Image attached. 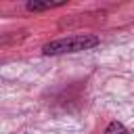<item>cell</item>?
<instances>
[{
    "mask_svg": "<svg viewBox=\"0 0 134 134\" xmlns=\"http://www.w3.org/2000/svg\"><path fill=\"white\" fill-rule=\"evenodd\" d=\"M98 36L92 34H77V36H69V38H59L52 40L48 44H44L42 52L44 54H67V52H82L88 48H94L98 44Z\"/></svg>",
    "mask_w": 134,
    "mask_h": 134,
    "instance_id": "cell-1",
    "label": "cell"
},
{
    "mask_svg": "<svg viewBox=\"0 0 134 134\" xmlns=\"http://www.w3.org/2000/svg\"><path fill=\"white\" fill-rule=\"evenodd\" d=\"M57 6H65V0H61V2H27V10H31V13L50 10V8H57Z\"/></svg>",
    "mask_w": 134,
    "mask_h": 134,
    "instance_id": "cell-2",
    "label": "cell"
},
{
    "mask_svg": "<svg viewBox=\"0 0 134 134\" xmlns=\"http://www.w3.org/2000/svg\"><path fill=\"white\" fill-rule=\"evenodd\" d=\"M103 134H128V130H126V126H124L121 121H111V124L105 128Z\"/></svg>",
    "mask_w": 134,
    "mask_h": 134,
    "instance_id": "cell-3",
    "label": "cell"
}]
</instances>
